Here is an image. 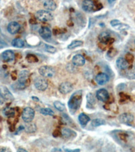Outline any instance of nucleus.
<instances>
[{
    "label": "nucleus",
    "mask_w": 135,
    "mask_h": 152,
    "mask_svg": "<svg viewBox=\"0 0 135 152\" xmlns=\"http://www.w3.org/2000/svg\"><path fill=\"white\" fill-rule=\"evenodd\" d=\"M65 151H70V152H72V151H80V149H65Z\"/></svg>",
    "instance_id": "e433bc0d"
},
{
    "label": "nucleus",
    "mask_w": 135,
    "mask_h": 152,
    "mask_svg": "<svg viewBox=\"0 0 135 152\" xmlns=\"http://www.w3.org/2000/svg\"><path fill=\"white\" fill-rule=\"evenodd\" d=\"M109 77L107 74L105 73H99L98 74L96 77H95V81L97 82L98 85H104L109 81Z\"/></svg>",
    "instance_id": "9b49d317"
},
{
    "label": "nucleus",
    "mask_w": 135,
    "mask_h": 152,
    "mask_svg": "<svg viewBox=\"0 0 135 152\" xmlns=\"http://www.w3.org/2000/svg\"><path fill=\"white\" fill-rule=\"evenodd\" d=\"M36 18L41 22L50 21L53 19V16L50 12L47 10H39L35 14Z\"/></svg>",
    "instance_id": "7ed1b4c3"
},
{
    "label": "nucleus",
    "mask_w": 135,
    "mask_h": 152,
    "mask_svg": "<svg viewBox=\"0 0 135 152\" xmlns=\"http://www.w3.org/2000/svg\"><path fill=\"white\" fill-rule=\"evenodd\" d=\"M78 121L81 126L85 127L87 124L90 121V118L84 113H81L78 116Z\"/></svg>",
    "instance_id": "412c9836"
},
{
    "label": "nucleus",
    "mask_w": 135,
    "mask_h": 152,
    "mask_svg": "<svg viewBox=\"0 0 135 152\" xmlns=\"http://www.w3.org/2000/svg\"><path fill=\"white\" fill-rule=\"evenodd\" d=\"M32 98H33V99H34V100H36V101H39V99H38V98H36V97H32Z\"/></svg>",
    "instance_id": "37998d69"
},
{
    "label": "nucleus",
    "mask_w": 135,
    "mask_h": 152,
    "mask_svg": "<svg viewBox=\"0 0 135 152\" xmlns=\"http://www.w3.org/2000/svg\"><path fill=\"white\" fill-rule=\"evenodd\" d=\"M72 64L77 66H82L85 64V58L80 54L75 55L72 58Z\"/></svg>",
    "instance_id": "4468645a"
},
{
    "label": "nucleus",
    "mask_w": 135,
    "mask_h": 152,
    "mask_svg": "<svg viewBox=\"0 0 135 152\" xmlns=\"http://www.w3.org/2000/svg\"><path fill=\"white\" fill-rule=\"evenodd\" d=\"M18 151H23V152H27V151L26 150V149H22V148H19L18 149Z\"/></svg>",
    "instance_id": "58836bf2"
},
{
    "label": "nucleus",
    "mask_w": 135,
    "mask_h": 152,
    "mask_svg": "<svg viewBox=\"0 0 135 152\" xmlns=\"http://www.w3.org/2000/svg\"><path fill=\"white\" fill-rule=\"evenodd\" d=\"M134 43H135V40H134Z\"/></svg>",
    "instance_id": "c03bdc74"
},
{
    "label": "nucleus",
    "mask_w": 135,
    "mask_h": 152,
    "mask_svg": "<svg viewBox=\"0 0 135 152\" xmlns=\"http://www.w3.org/2000/svg\"><path fill=\"white\" fill-rule=\"evenodd\" d=\"M105 124V120L101 119V118H97V119L93 120L91 123L92 126L94 127L99 126H101V125H104Z\"/></svg>",
    "instance_id": "393cba45"
},
{
    "label": "nucleus",
    "mask_w": 135,
    "mask_h": 152,
    "mask_svg": "<svg viewBox=\"0 0 135 152\" xmlns=\"http://www.w3.org/2000/svg\"><path fill=\"white\" fill-rule=\"evenodd\" d=\"M82 102V91H78L72 95L68 103L70 112L74 114L79 108Z\"/></svg>",
    "instance_id": "f257e3e1"
},
{
    "label": "nucleus",
    "mask_w": 135,
    "mask_h": 152,
    "mask_svg": "<svg viewBox=\"0 0 135 152\" xmlns=\"http://www.w3.org/2000/svg\"><path fill=\"white\" fill-rule=\"evenodd\" d=\"M127 77L130 79H135V67L128 72Z\"/></svg>",
    "instance_id": "7c9ffc66"
},
{
    "label": "nucleus",
    "mask_w": 135,
    "mask_h": 152,
    "mask_svg": "<svg viewBox=\"0 0 135 152\" xmlns=\"http://www.w3.org/2000/svg\"><path fill=\"white\" fill-rule=\"evenodd\" d=\"M53 105H54V107H55L58 110H59V111L63 112L65 110V108H66L65 105L60 102H54Z\"/></svg>",
    "instance_id": "c85d7f7f"
},
{
    "label": "nucleus",
    "mask_w": 135,
    "mask_h": 152,
    "mask_svg": "<svg viewBox=\"0 0 135 152\" xmlns=\"http://www.w3.org/2000/svg\"><path fill=\"white\" fill-rule=\"evenodd\" d=\"M52 151H62V150H61L60 149H52Z\"/></svg>",
    "instance_id": "79ce46f5"
},
{
    "label": "nucleus",
    "mask_w": 135,
    "mask_h": 152,
    "mask_svg": "<svg viewBox=\"0 0 135 152\" xmlns=\"http://www.w3.org/2000/svg\"><path fill=\"white\" fill-rule=\"evenodd\" d=\"M107 1H108V2H109V4H112L114 2L116 1V0H107Z\"/></svg>",
    "instance_id": "ea45409f"
},
{
    "label": "nucleus",
    "mask_w": 135,
    "mask_h": 152,
    "mask_svg": "<svg viewBox=\"0 0 135 152\" xmlns=\"http://www.w3.org/2000/svg\"><path fill=\"white\" fill-rule=\"evenodd\" d=\"M5 45V43L3 41V40L0 38V46H4Z\"/></svg>",
    "instance_id": "4c0bfd02"
},
{
    "label": "nucleus",
    "mask_w": 135,
    "mask_h": 152,
    "mask_svg": "<svg viewBox=\"0 0 135 152\" xmlns=\"http://www.w3.org/2000/svg\"><path fill=\"white\" fill-rule=\"evenodd\" d=\"M87 107H93L95 104V98L92 94H88L87 95Z\"/></svg>",
    "instance_id": "4be33fe9"
},
{
    "label": "nucleus",
    "mask_w": 135,
    "mask_h": 152,
    "mask_svg": "<svg viewBox=\"0 0 135 152\" xmlns=\"http://www.w3.org/2000/svg\"><path fill=\"white\" fill-rule=\"evenodd\" d=\"M82 43H83L82 41H72V42L68 46V48L69 49V50H73V49L79 47V46H81L82 45Z\"/></svg>",
    "instance_id": "a878e982"
},
{
    "label": "nucleus",
    "mask_w": 135,
    "mask_h": 152,
    "mask_svg": "<svg viewBox=\"0 0 135 152\" xmlns=\"http://www.w3.org/2000/svg\"><path fill=\"white\" fill-rule=\"evenodd\" d=\"M1 58L5 62H12L15 58V54L11 50H6L2 53Z\"/></svg>",
    "instance_id": "f8f14e48"
},
{
    "label": "nucleus",
    "mask_w": 135,
    "mask_h": 152,
    "mask_svg": "<svg viewBox=\"0 0 135 152\" xmlns=\"http://www.w3.org/2000/svg\"><path fill=\"white\" fill-rule=\"evenodd\" d=\"M26 60L28 62L31 63H34L36 62H38V59L35 56H34L33 54H28L26 56Z\"/></svg>",
    "instance_id": "c756f323"
},
{
    "label": "nucleus",
    "mask_w": 135,
    "mask_h": 152,
    "mask_svg": "<svg viewBox=\"0 0 135 152\" xmlns=\"http://www.w3.org/2000/svg\"><path fill=\"white\" fill-rule=\"evenodd\" d=\"M116 53H117V51L115 50L114 48L110 49L109 51L107 52V56H109V58H113V57H114L115 56H116Z\"/></svg>",
    "instance_id": "72a5a7b5"
},
{
    "label": "nucleus",
    "mask_w": 135,
    "mask_h": 152,
    "mask_svg": "<svg viewBox=\"0 0 135 152\" xmlns=\"http://www.w3.org/2000/svg\"><path fill=\"white\" fill-rule=\"evenodd\" d=\"M39 33L41 37L44 39H50L51 37V35H52V33H51L50 29L48 27H46V26H43V27L39 29Z\"/></svg>",
    "instance_id": "2eb2a0df"
},
{
    "label": "nucleus",
    "mask_w": 135,
    "mask_h": 152,
    "mask_svg": "<svg viewBox=\"0 0 135 152\" xmlns=\"http://www.w3.org/2000/svg\"><path fill=\"white\" fill-rule=\"evenodd\" d=\"M116 65L117 68L120 70H126L128 68L129 64L126 60L123 58H119L116 60Z\"/></svg>",
    "instance_id": "a211bd4d"
},
{
    "label": "nucleus",
    "mask_w": 135,
    "mask_h": 152,
    "mask_svg": "<svg viewBox=\"0 0 135 152\" xmlns=\"http://www.w3.org/2000/svg\"><path fill=\"white\" fill-rule=\"evenodd\" d=\"M44 8L47 11H54L57 8V5L53 0H46L44 3Z\"/></svg>",
    "instance_id": "6ab92c4d"
},
{
    "label": "nucleus",
    "mask_w": 135,
    "mask_h": 152,
    "mask_svg": "<svg viewBox=\"0 0 135 152\" xmlns=\"http://www.w3.org/2000/svg\"><path fill=\"white\" fill-rule=\"evenodd\" d=\"M120 23H120V21L118 20H113L110 22V24H111V25L112 26H114V27H116V26L117 25H118Z\"/></svg>",
    "instance_id": "c9c22d12"
},
{
    "label": "nucleus",
    "mask_w": 135,
    "mask_h": 152,
    "mask_svg": "<svg viewBox=\"0 0 135 152\" xmlns=\"http://www.w3.org/2000/svg\"><path fill=\"white\" fill-rule=\"evenodd\" d=\"M40 112L43 115H45V116H53L54 115V112L53 110H51L50 108H42L40 110Z\"/></svg>",
    "instance_id": "cd10ccee"
},
{
    "label": "nucleus",
    "mask_w": 135,
    "mask_h": 152,
    "mask_svg": "<svg viewBox=\"0 0 135 152\" xmlns=\"http://www.w3.org/2000/svg\"><path fill=\"white\" fill-rule=\"evenodd\" d=\"M73 90V86L69 82H63L61 83L59 87V91L62 94H68Z\"/></svg>",
    "instance_id": "6e6552de"
},
{
    "label": "nucleus",
    "mask_w": 135,
    "mask_h": 152,
    "mask_svg": "<svg viewBox=\"0 0 135 152\" xmlns=\"http://www.w3.org/2000/svg\"><path fill=\"white\" fill-rule=\"evenodd\" d=\"M20 29V25L17 22H11L8 25V31L12 35L18 33Z\"/></svg>",
    "instance_id": "ddd939ff"
},
{
    "label": "nucleus",
    "mask_w": 135,
    "mask_h": 152,
    "mask_svg": "<svg viewBox=\"0 0 135 152\" xmlns=\"http://www.w3.org/2000/svg\"><path fill=\"white\" fill-rule=\"evenodd\" d=\"M4 114L8 117H13L14 114H15V111L12 107H7V108L4 110Z\"/></svg>",
    "instance_id": "bb28decb"
},
{
    "label": "nucleus",
    "mask_w": 135,
    "mask_h": 152,
    "mask_svg": "<svg viewBox=\"0 0 135 152\" xmlns=\"http://www.w3.org/2000/svg\"><path fill=\"white\" fill-rule=\"evenodd\" d=\"M39 72L44 77H52L55 75V70L49 66H43L39 68Z\"/></svg>",
    "instance_id": "20e7f679"
},
{
    "label": "nucleus",
    "mask_w": 135,
    "mask_h": 152,
    "mask_svg": "<svg viewBox=\"0 0 135 152\" xmlns=\"http://www.w3.org/2000/svg\"><path fill=\"white\" fill-rule=\"evenodd\" d=\"M126 60V61L128 62L129 63H132V62H133L134 60V56H132V54H131V53H127L126 56V58H125Z\"/></svg>",
    "instance_id": "f704fd0d"
},
{
    "label": "nucleus",
    "mask_w": 135,
    "mask_h": 152,
    "mask_svg": "<svg viewBox=\"0 0 135 152\" xmlns=\"http://www.w3.org/2000/svg\"><path fill=\"white\" fill-rule=\"evenodd\" d=\"M35 111L31 107H27L23 110V113H22V118L23 121L27 123V122H31L33 121L35 117Z\"/></svg>",
    "instance_id": "f03ea898"
},
{
    "label": "nucleus",
    "mask_w": 135,
    "mask_h": 152,
    "mask_svg": "<svg viewBox=\"0 0 135 152\" xmlns=\"http://www.w3.org/2000/svg\"><path fill=\"white\" fill-rule=\"evenodd\" d=\"M62 135L63 138H64L65 139H70L77 135V134L72 130L64 128L62 130Z\"/></svg>",
    "instance_id": "f3484780"
},
{
    "label": "nucleus",
    "mask_w": 135,
    "mask_h": 152,
    "mask_svg": "<svg viewBox=\"0 0 135 152\" xmlns=\"http://www.w3.org/2000/svg\"><path fill=\"white\" fill-rule=\"evenodd\" d=\"M99 39L101 43L107 44L109 42V41L111 40V37H110V35L107 32H103L99 35Z\"/></svg>",
    "instance_id": "aec40b11"
},
{
    "label": "nucleus",
    "mask_w": 135,
    "mask_h": 152,
    "mask_svg": "<svg viewBox=\"0 0 135 152\" xmlns=\"http://www.w3.org/2000/svg\"><path fill=\"white\" fill-rule=\"evenodd\" d=\"M0 96L4 99L7 101H10L14 99L13 95L8 90V89L6 87H1L0 88Z\"/></svg>",
    "instance_id": "9d476101"
},
{
    "label": "nucleus",
    "mask_w": 135,
    "mask_h": 152,
    "mask_svg": "<svg viewBox=\"0 0 135 152\" xmlns=\"http://www.w3.org/2000/svg\"><path fill=\"white\" fill-rule=\"evenodd\" d=\"M12 45L15 48H23L24 46V42L23 39L17 38V39H14V40L12 41Z\"/></svg>",
    "instance_id": "b1692460"
},
{
    "label": "nucleus",
    "mask_w": 135,
    "mask_h": 152,
    "mask_svg": "<svg viewBox=\"0 0 135 152\" xmlns=\"http://www.w3.org/2000/svg\"><path fill=\"white\" fill-rule=\"evenodd\" d=\"M96 97L99 101L105 102H107L109 98V93L105 89H101L98 90L96 93Z\"/></svg>",
    "instance_id": "1a4fd4ad"
},
{
    "label": "nucleus",
    "mask_w": 135,
    "mask_h": 152,
    "mask_svg": "<svg viewBox=\"0 0 135 152\" xmlns=\"http://www.w3.org/2000/svg\"><path fill=\"white\" fill-rule=\"evenodd\" d=\"M34 85L36 89L41 91H44L48 87V83L47 80L43 77H37L35 80Z\"/></svg>",
    "instance_id": "39448f33"
},
{
    "label": "nucleus",
    "mask_w": 135,
    "mask_h": 152,
    "mask_svg": "<svg viewBox=\"0 0 135 152\" xmlns=\"http://www.w3.org/2000/svg\"><path fill=\"white\" fill-rule=\"evenodd\" d=\"M119 121L122 124L130 125L134 121L133 115L130 113H124L118 118Z\"/></svg>",
    "instance_id": "423d86ee"
},
{
    "label": "nucleus",
    "mask_w": 135,
    "mask_h": 152,
    "mask_svg": "<svg viewBox=\"0 0 135 152\" xmlns=\"http://www.w3.org/2000/svg\"><path fill=\"white\" fill-rule=\"evenodd\" d=\"M24 130H25V131L26 132V133H32L36 131V126L34 123H31V122H27V124H26L25 127H24Z\"/></svg>",
    "instance_id": "5701e85b"
},
{
    "label": "nucleus",
    "mask_w": 135,
    "mask_h": 152,
    "mask_svg": "<svg viewBox=\"0 0 135 152\" xmlns=\"http://www.w3.org/2000/svg\"><path fill=\"white\" fill-rule=\"evenodd\" d=\"M0 1H1V0H0Z\"/></svg>",
    "instance_id": "a18cd8bd"
},
{
    "label": "nucleus",
    "mask_w": 135,
    "mask_h": 152,
    "mask_svg": "<svg viewBox=\"0 0 135 152\" xmlns=\"http://www.w3.org/2000/svg\"><path fill=\"white\" fill-rule=\"evenodd\" d=\"M8 151V149H7L6 148H1L0 149V151Z\"/></svg>",
    "instance_id": "a19ab883"
},
{
    "label": "nucleus",
    "mask_w": 135,
    "mask_h": 152,
    "mask_svg": "<svg viewBox=\"0 0 135 152\" xmlns=\"http://www.w3.org/2000/svg\"><path fill=\"white\" fill-rule=\"evenodd\" d=\"M95 4L93 0H84L82 3V8L84 11L90 12L95 10Z\"/></svg>",
    "instance_id": "0eeeda50"
},
{
    "label": "nucleus",
    "mask_w": 135,
    "mask_h": 152,
    "mask_svg": "<svg viewBox=\"0 0 135 152\" xmlns=\"http://www.w3.org/2000/svg\"><path fill=\"white\" fill-rule=\"evenodd\" d=\"M29 77V72L26 70H23L20 72L18 77V82L20 85L24 86L25 83L27 81Z\"/></svg>",
    "instance_id": "dca6fc26"
},
{
    "label": "nucleus",
    "mask_w": 135,
    "mask_h": 152,
    "mask_svg": "<svg viewBox=\"0 0 135 152\" xmlns=\"http://www.w3.org/2000/svg\"><path fill=\"white\" fill-rule=\"evenodd\" d=\"M116 28L117 29H118V30H126V29L130 28V26L128 25H127V24L120 23L118 25H117L116 26Z\"/></svg>",
    "instance_id": "473e14b6"
},
{
    "label": "nucleus",
    "mask_w": 135,
    "mask_h": 152,
    "mask_svg": "<svg viewBox=\"0 0 135 152\" xmlns=\"http://www.w3.org/2000/svg\"><path fill=\"white\" fill-rule=\"evenodd\" d=\"M45 51H47V52H50L51 53H54L56 52V49L53 47V46L49 45H45Z\"/></svg>",
    "instance_id": "2f4dec72"
}]
</instances>
